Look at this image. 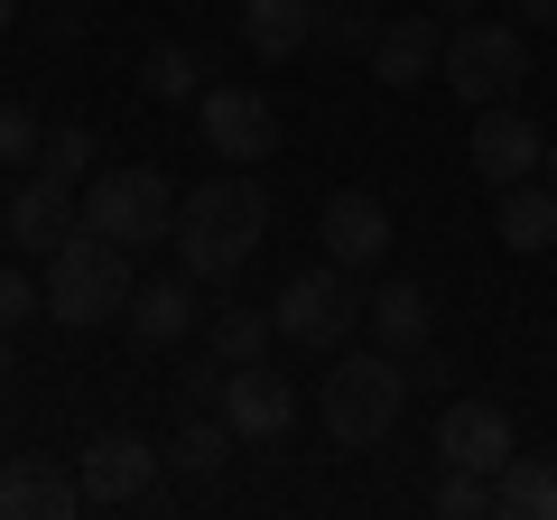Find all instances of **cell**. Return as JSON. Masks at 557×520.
<instances>
[{
	"instance_id": "1",
	"label": "cell",
	"mask_w": 557,
	"mask_h": 520,
	"mask_svg": "<svg viewBox=\"0 0 557 520\" xmlns=\"http://www.w3.org/2000/svg\"><path fill=\"white\" fill-rule=\"evenodd\" d=\"M260 242H270V196H260L251 168H223V177H205V186L177 196L168 251H177L186 280H242Z\"/></svg>"
},
{
	"instance_id": "10",
	"label": "cell",
	"mask_w": 557,
	"mask_h": 520,
	"mask_svg": "<svg viewBox=\"0 0 557 520\" xmlns=\"http://www.w3.org/2000/svg\"><path fill=\"white\" fill-rule=\"evenodd\" d=\"M205 149H214L223 168H251V159H270L278 149V112H270V94H251V84H205Z\"/></svg>"
},
{
	"instance_id": "28",
	"label": "cell",
	"mask_w": 557,
	"mask_h": 520,
	"mask_svg": "<svg viewBox=\"0 0 557 520\" xmlns=\"http://www.w3.org/2000/svg\"><path fill=\"white\" fill-rule=\"evenodd\" d=\"M437 511H446V520H493V474H456V465H446Z\"/></svg>"
},
{
	"instance_id": "34",
	"label": "cell",
	"mask_w": 557,
	"mask_h": 520,
	"mask_svg": "<svg viewBox=\"0 0 557 520\" xmlns=\"http://www.w3.org/2000/svg\"><path fill=\"white\" fill-rule=\"evenodd\" d=\"M539 177H548V186H557V131H548V168H539Z\"/></svg>"
},
{
	"instance_id": "19",
	"label": "cell",
	"mask_w": 557,
	"mask_h": 520,
	"mask_svg": "<svg viewBox=\"0 0 557 520\" xmlns=\"http://www.w3.org/2000/svg\"><path fill=\"white\" fill-rule=\"evenodd\" d=\"M159 456H168V474H186V483H214V474H223V465H233V456H242V428H233V419H223V409H196V419H186V428H177V437H168V446H159Z\"/></svg>"
},
{
	"instance_id": "3",
	"label": "cell",
	"mask_w": 557,
	"mask_h": 520,
	"mask_svg": "<svg viewBox=\"0 0 557 520\" xmlns=\"http://www.w3.org/2000/svg\"><path fill=\"white\" fill-rule=\"evenodd\" d=\"M131 251L121 242H102L94 223H75V233L47 251V317L75 325V335H94V325H112L121 307H131Z\"/></svg>"
},
{
	"instance_id": "2",
	"label": "cell",
	"mask_w": 557,
	"mask_h": 520,
	"mask_svg": "<svg viewBox=\"0 0 557 520\" xmlns=\"http://www.w3.org/2000/svg\"><path fill=\"white\" fill-rule=\"evenodd\" d=\"M399 400H409V354H391V344L335 354V372L317 381V428L335 446H381L399 428Z\"/></svg>"
},
{
	"instance_id": "32",
	"label": "cell",
	"mask_w": 557,
	"mask_h": 520,
	"mask_svg": "<svg viewBox=\"0 0 557 520\" xmlns=\"http://www.w3.org/2000/svg\"><path fill=\"white\" fill-rule=\"evenodd\" d=\"M428 10H437V20H465V10H483V0H428Z\"/></svg>"
},
{
	"instance_id": "37",
	"label": "cell",
	"mask_w": 557,
	"mask_h": 520,
	"mask_svg": "<svg viewBox=\"0 0 557 520\" xmlns=\"http://www.w3.org/2000/svg\"><path fill=\"white\" fill-rule=\"evenodd\" d=\"M186 10H205V0H186Z\"/></svg>"
},
{
	"instance_id": "30",
	"label": "cell",
	"mask_w": 557,
	"mask_h": 520,
	"mask_svg": "<svg viewBox=\"0 0 557 520\" xmlns=\"http://www.w3.org/2000/svg\"><path fill=\"white\" fill-rule=\"evenodd\" d=\"M409 362H418V372H409V391H446V400H456V372H446L437 354H409Z\"/></svg>"
},
{
	"instance_id": "5",
	"label": "cell",
	"mask_w": 557,
	"mask_h": 520,
	"mask_svg": "<svg viewBox=\"0 0 557 520\" xmlns=\"http://www.w3.org/2000/svg\"><path fill=\"white\" fill-rule=\"evenodd\" d=\"M362 288H354V270L344 260H325V270H298V280L270 298V325H278V344H307V354H344L354 344V325H362Z\"/></svg>"
},
{
	"instance_id": "11",
	"label": "cell",
	"mask_w": 557,
	"mask_h": 520,
	"mask_svg": "<svg viewBox=\"0 0 557 520\" xmlns=\"http://www.w3.org/2000/svg\"><path fill=\"white\" fill-rule=\"evenodd\" d=\"M511 409L502 400H446V419H437V456L456 465V474H502V465H511Z\"/></svg>"
},
{
	"instance_id": "26",
	"label": "cell",
	"mask_w": 557,
	"mask_h": 520,
	"mask_svg": "<svg viewBox=\"0 0 557 520\" xmlns=\"http://www.w3.org/2000/svg\"><path fill=\"white\" fill-rule=\"evenodd\" d=\"M47 317V280H28L20 260H0V325H28Z\"/></svg>"
},
{
	"instance_id": "8",
	"label": "cell",
	"mask_w": 557,
	"mask_h": 520,
	"mask_svg": "<svg viewBox=\"0 0 557 520\" xmlns=\"http://www.w3.org/2000/svg\"><path fill=\"white\" fill-rule=\"evenodd\" d=\"M84 223V205H75V177H57V168H28L20 186H10V205H0V233L20 242V260H47L65 233Z\"/></svg>"
},
{
	"instance_id": "31",
	"label": "cell",
	"mask_w": 557,
	"mask_h": 520,
	"mask_svg": "<svg viewBox=\"0 0 557 520\" xmlns=\"http://www.w3.org/2000/svg\"><path fill=\"white\" fill-rule=\"evenodd\" d=\"M511 20L539 28V38H557V0H511Z\"/></svg>"
},
{
	"instance_id": "18",
	"label": "cell",
	"mask_w": 557,
	"mask_h": 520,
	"mask_svg": "<svg viewBox=\"0 0 557 520\" xmlns=\"http://www.w3.org/2000/svg\"><path fill=\"white\" fill-rule=\"evenodd\" d=\"M242 47H251L260 65H288L307 38H317V0H242Z\"/></svg>"
},
{
	"instance_id": "25",
	"label": "cell",
	"mask_w": 557,
	"mask_h": 520,
	"mask_svg": "<svg viewBox=\"0 0 557 520\" xmlns=\"http://www.w3.org/2000/svg\"><path fill=\"white\" fill-rule=\"evenodd\" d=\"M0 159L20 168V159H47V121L28 112V102H0Z\"/></svg>"
},
{
	"instance_id": "22",
	"label": "cell",
	"mask_w": 557,
	"mask_h": 520,
	"mask_svg": "<svg viewBox=\"0 0 557 520\" xmlns=\"http://www.w3.org/2000/svg\"><path fill=\"white\" fill-rule=\"evenodd\" d=\"M205 335H214L223 362H260V354L278 344V325H270V307H214V325H205Z\"/></svg>"
},
{
	"instance_id": "16",
	"label": "cell",
	"mask_w": 557,
	"mask_h": 520,
	"mask_svg": "<svg viewBox=\"0 0 557 520\" xmlns=\"http://www.w3.org/2000/svg\"><path fill=\"white\" fill-rule=\"evenodd\" d=\"M121 325H131L139 344H149V354H168V344H186L196 335V280H139L131 288V307H121Z\"/></svg>"
},
{
	"instance_id": "21",
	"label": "cell",
	"mask_w": 557,
	"mask_h": 520,
	"mask_svg": "<svg viewBox=\"0 0 557 520\" xmlns=\"http://www.w3.org/2000/svg\"><path fill=\"white\" fill-rule=\"evenodd\" d=\"M511 251H557V186H502V223H493Z\"/></svg>"
},
{
	"instance_id": "20",
	"label": "cell",
	"mask_w": 557,
	"mask_h": 520,
	"mask_svg": "<svg viewBox=\"0 0 557 520\" xmlns=\"http://www.w3.org/2000/svg\"><path fill=\"white\" fill-rule=\"evenodd\" d=\"M493 511H502V520H557V465L511 446V465L493 474Z\"/></svg>"
},
{
	"instance_id": "15",
	"label": "cell",
	"mask_w": 557,
	"mask_h": 520,
	"mask_svg": "<svg viewBox=\"0 0 557 520\" xmlns=\"http://www.w3.org/2000/svg\"><path fill=\"white\" fill-rule=\"evenodd\" d=\"M84 511V483L57 474L38 456H10L0 465V520H75Z\"/></svg>"
},
{
	"instance_id": "13",
	"label": "cell",
	"mask_w": 557,
	"mask_h": 520,
	"mask_svg": "<svg viewBox=\"0 0 557 520\" xmlns=\"http://www.w3.org/2000/svg\"><path fill=\"white\" fill-rule=\"evenodd\" d=\"M317 242H325V260H344V270H381V260H391V205L362 196V186H344V196H325Z\"/></svg>"
},
{
	"instance_id": "29",
	"label": "cell",
	"mask_w": 557,
	"mask_h": 520,
	"mask_svg": "<svg viewBox=\"0 0 557 520\" xmlns=\"http://www.w3.org/2000/svg\"><path fill=\"white\" fill-rule=\"evenodd\" d=\"M223 381H233V362H223V354L214 362H177V400L186 409H223Z\"/></svg>"
},
{
	"instance_id": "4",
	"label": "cell",
	"mask_w": 557,
	"mask_h": 520,
	"mask_svg": "<svg viewBox=\"0 0 557 520\" xmlns=\"http://www.w3.org/2000/svg\"><path fill=\"white\" fill-rule=\"evenodd\" d=\"M437 75L456 84V102L493 112V102H511V84H530V28L520 20H456Z\"/></svg>"
},
{
	"instance_id": "35",
	"label": "cell",
	"mask_w": 557,
	"mask_h": 520,
	"mask_svg": "<svg viewBox=\"0 0 557 520\" xmlns=\"http://www.w3.org/2000/svg\"><path fill=\"white\" fill-rule=\"evenodd\" d=\"M10 20H20V0H0V28H10Z\"/></svg>"
},
{
	"instance_id": "36",
	"label": "cell",
	"mask_w": 557,
	"mask_h": 520,
	"mask_svg": "<svg viewBox=\"0 0 557 520\" xmlns=\"http://www.w3.org/2000/svg\"><path fill=\"white\" fill-rule=\"evenodd\" d=\"M0 465H10V437H0Z\"/></svg>"
},
{
	"instance_id": "27",
	"label": "cell",
	"mask_w": 557,
	"mask_h": 520,
	"mask_svg": "<svg viewBox=\"0 0 557 520\" xmlns=\"http://www.w3.org/2000/svg\"><path fill=\"white\" fill-rule=\"evenodd\" d=\"M94 159H102V140L84 131V121H65V131H47V159H38V168H57V177H84Z\"/></svg>"
},
{
	"instance_id": "7",
	"label": "cell",
	"mask_w": 557,
	"mask_h": 520,
	"mask_svg": "<svg viewBox=\"0 0 557 520\" xmlns=\"http://www.w3.org/2000/svg\"><path fill=\"white\" fill-rule=\"evenodd\" d=\"M159 446L149 437H131V428H102L94 446H84V465H75V483H84V511H131V502H149L159 493Z\"/></svg>"
},
{
	"instance_id": "23",
	"label": "cell",
	"mask_w": 557,
	"mask_h": 520,
	"mask_svg": "<svg viewBox=\"0 0 557 520\" xmlns=\"http://www.w3.org/2000/svg\"><path fill=\"white\" fill-rule=\"evenodd\" d=\"M372 38H381V10L372 0H317V47H344V57H372Z\"/></svg>"
},
{
	"instance_id": "12",
	"label": "cell",
	"mask_w": 557,
	"mask_h": 520,
	"mask_svg": "<svg viewBox=\"0 0 557 520\" xmlns=\"http://www.w3.org/2000/svg\"><path fill=\"white\" fill-rule=\"evenodd\" d=\"M465 159H474V177H483V186H520V177H539V168H548V140H539V121H530V112L493 102V112L474 121Z\"/></svg>"
},
{
	"instance_id": "9",
	"label": "cell",
	"mask_w": 557,
	"mask_h": 520,
	"mask_svg": "<svg viewBox=\"0 0 557 520\" xmlns=\"http://www.w3.org/2000/svg\"><path fill=\"white\" fill-rule=\"evenodd\" d=\"M223 419L242 428V446H278V437H298L307 400H298V381L270 372V362H233V381H223Z\"/></svg>"
},
{
	"instance_id": "6",
	"label": "cell",
	"mask_w": 557,
	"mask_h": 520,
	"mask_svg": "<svg viewBox=\"0 0 557 520\" xmlns=\"http://www.w3.org/2000/svg\"><path fill=\"white\" fill-rule=\"evenodd\" d=\"M84 223H94L102 242H121V251H149V242H168V223H177V196H168L159 168H102L94 196H84Z\"/></svg>"
},
{
	"instance_id": "24",
	"label": "cell",
	"mask_w": 557,
	"mask_h": 520,
	"mask_svg": "<svg viewBox=\"0 0 557 520\" xmlns=\"http://www.w3.org/2000/svg\"><path fill=\"white\" fill-rule=\"evenodd\" d=\"M139 84H149L159 102H186V94H205V57H196V47H149Z\"/></svg>"
},
{
	"instance_id": "14",
	"label": "cell",
	"mask_w": 557,
	"mask_h": 520,
	"mask_svg": "<svg viewBox=\"0 0 557 520\" xmlns=\"http://www.w3.org/2000/svg\"><path fill=\"white\" fill-rule=\"evenodd\" d=\"M446 28H456V20H437V10H409V20H381V38H372V75L391 84V94L428 84V75H437V57H446Z\"/></svg>"
},
{
	"instance_id": "17",
	"label": "cell",
	"mask_w": 557,
	"mask_h": 520,
	"mask_svg": "<svg viewBox=\"0 0 557 520\" xmlns=\"http://www.w3.org/2000/svg\"><path fill=\"white\" fill-rule=\"evenodd\" d=\"M362 325H372L391 354H428V335H437V298H428L418 280H381L372 307H362Z\"/></svg>"
},
{
	"instance_id": "33",
	"label": "cell",
	"mask_w": 557,
	"mask_h": 520,
	"mask_svg": "<svg viewBox=\"0 0 557 520\" xmlns=\"http://www.w3.org/2000/svg\"><path fill=\"white\" fill-rule=\"evenodd\" d=\"M0 391H10V325H0Z\"/></svg>"
}]
</instances>
